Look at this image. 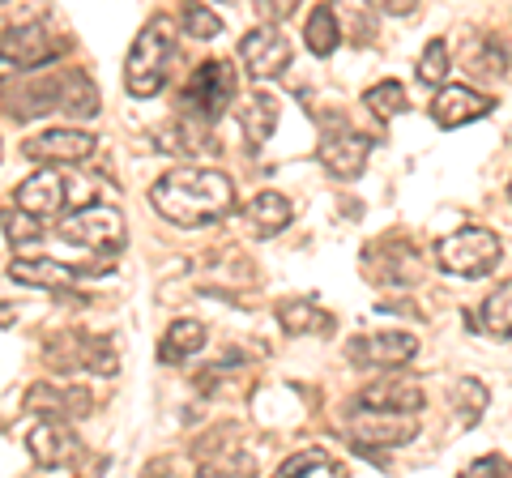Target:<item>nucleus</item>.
<instances>
[{
    "label": "nucleus",
    "instance_id": "nucleus-2",
    "mask_svg": "<svg viewBox=\"0 0 512 478\" xmlns=\"http://www.w3.org/2000/svg\"><path fill=\"white\" fill-rule=\"evenodd\" d=\"M175 39H171V22L158 18L137 35L133 52L124 60V86L133 99H154L167 86V65H171Z\"/></svg>",
    "mask_w": 512,
    "mask_h": 478
},
{
    "label": "nucleus",
    "instance_id": "nucleus-33",
    "mask_svg": "<svg viewBox=\"0 0 512 478\" xmlns=\"http://www.w3.org/2000/svg\"><path fill=\"white\" fill-rule=\"evenodd\" d=\"M461 478H512V461L500 453H487V457L470 461V466L461 470Z\"/></svg>",
    "mask_w": 512,
    "mask_h": 478
},
{
    "label": "nucleus",
    "instance_id": "nucleus-13",
    "mask_svg": "<svg viewBox=\"0 0 512 478\" xmlns=\"http://www.w3.org/2000/svg\"><path fill=\"white\" fill-rule=\"evenodd\" d=\"M423 402H427V393L419 380H410V376H384L359 393L363 410H389V414H414Z\"/></svg>",
    "mask_w": 512,
    "mask_h": 478
},
{
    "label": "nucleus",
    "instance_id": "nucleus-3",
    "mask_svg": "<svg viewBox=\"0 0 512 478\" xmlns=\"http://www.w3.org/2000/svg\"><path fill=\"white\" fill-rule=\"evenodd\" d=\"M500 257H504V248H500V239H495V231H487V227H461L436 244L440 269L444 274H457V278H487L491 269L500 265Z\"/></svg>",
    "mask_w": 512,
    "mask_h": 478
},
{
    "label": "nucleus",
    "instance_id": "nucleus-11",
    "mask_svg": "<svg viewBox=\"0 0 512 478\" xmlns=\"http://www.w3.org/2000/svg\"><path fill=\"white\" fill-rule=\"evenodd\" d=\"M64 205H69V184H64V175L56 167H43V171L30 175V180L18 184V210L35 214L39 222L56 218Z\"/></svg>",
    "mask_w": 512,
    "mask_h": 478
},
{
    "label": "nucleus",
    "instance_id": "nucleus-28",
    "mask_svg": "<svg viewBox=\"0 0 512 478\" xmlns=\"http://www.w3.org/2000/svg\"><path fill=\"white\" fill-rule=\"evenodd\" d=\"M444 77H448V43L444 39H431L423 60H419V82L444 90Z\"/></svg>",
    "mask_w": 512,
    "mask_h": 478
},
{
    "label": "nucleus",
    "instance_id": "nucleus-36",
    "mask_svg": "<svg viewBox=\"0 0 512 478\" xmlns=\"http://www.w3.org/2000/svg\"><path fill=\"white\" fill-rule=\"evenodd\" d=\"M508 197H512V180H508Z\"/></svg>",
    "mask_w": 512,
    "mask_h": 478
},
{
    "label": "nucleus",
    "instance_id": "nucleus-19",
    "mask_svg": "<svg viewBox=\"0 0 512 478\" xmlns=\"http://www.w3.org/2000/svg\"><path fill=\"white\" fill-rule=\"evenodd\" d=\"M205 346V325L201 321H188V316H180L167 333H163V346H158V359L163 363H184L188 355H197V350Z\"/></svg>",
    "mask_w": 512,
    "mask_h": 478
},
{
    "label": "nucleus",
    "instance_id": "nucleus-29",
    "mask_svg": "<svg viewBox=\"0 0 512 478\" xmlns=\"http://www.w3.org/2000/svg\"><path fill=\"white\" fill-rule=\"evenodd\" d=\"M0 227H5V235L13 239V244H35V239L43 235V222L35 214H26V210H5L0 214Z\"/></svg>",
    "mask_w": 512,
    "mask_h": 478
},
{
    "label": "nucleus",
    "instance_id": "nucleus-15",
    "mask_svg": "<svg viewBox=\"0 0 512 478\" xmlns=\"http://www.w3.org/2000/svg\"><path fill=\"white\" fill-rule=\"evenodd\" d=\"M26 449H30V457H35L43 470H60V466H69V461L77 457L82 444H77V436L64 423L47 419V423H35L26 432Z\"/></svg>",
    "mask_w": 512,
    "mask_h": 478
},
{
    "label": "nucleus",
    "instance_id": "nucleus-22",
    "mask_svg": "<svg viewBox=\"0 0 512 478\" xmlns=\"http://www.w3.org/2000/svg\"><path fill=\"white\" fill-rule=\"evenodd\" d=\"M77 368H86L94 376H111L120 368L116 338H86V333H77Z\"/></svg>",
    "mask_w": 512,
    "mask_h": 478
},
{
    "label": "nucleus",
    "instance_id": "nucleus-25",
    "mask_svg": "<svg viewBox=\"0 0 512 478\" xmlns=\"http://www.w3.org/2000/svg\"><path fill=\"white\" fill-rule=\"evenodd\" d=\"M256 474V453L248 449H218L214 457L201 461V478H252Z\"/></svg>",
    "mask_w": 512,
    "mask_h": 478
},
{
    "label": "nucleus",
    "instance_id": "nucleus-21",
    "mask_svg": "<svg viewBox=\"0 0 512 478\" xmlns=\"http://www.w3.org/2000/svg\"><path fill=\"white\" fill-rule=\"evenodd\" d=\"M248 222L256 235H278L286 222H291V201L282 193H256L248 205Z\"/></svg>",
    "mask_w": 512,
    "mask_h": 478
},
{
    "label": "nucleus",
    "instance_id": "nucleus-16",
    "mask_svg": "<svg viewBox=\"0 0 512 478\" xmlns=\"http://www.w3.org/2000/svg\"><path fill=\"white\" fill-rule=\"evenodd\" d=\"M22 406H26V414H52V423H64V419H82L90 410V393L39 380V385L22 397Z\"/></svg>",
    "mask_w": 512,
    "mask_h": 478
},
{
    "label": "nucleus",
    "instance_id": "nucleus-31",
    "mask_svg": "<svg viewBox=\"0 0 512 478\" xmlns=\"http://www.w3.org/2000/svg\"><path fill=\"white\" fill-rule=\"evenodd\" d=\"M184 26H188V39H214L218 30H222V18H218L210 5H188Z\"/></svg>",
    "mask_w": 512,
    "mask_h": 478
},
{
    "label": "nucleus",
    "instance_id": "nucleus-17",
    "mask_svg": "<svg viewBox=\"0 0 512 478\" xmlns=\"http://www.w3.org/2000/svg\"><path fill=\"white\" fill-rule=\"evenodd\" d=\"M9 278L22 286H43V291H64V286L82 282V269L52 261V257H18L9 265Z\"/></svg>",
    "mask_w": 512,
    "mask_h": 478
},
{
    "label": "nucleus",
    "instance_id": "nucleus-1",
    "mask_svg": "<svg viewBox=\"0 0 512 478\" xmlns=\"http://www.w3.org/2000/svg\"><path fill=\"white\" fill-rule=\"evenodd\" d=\"M150 205L175 227H210L235 210V184L214 167H175L150 188Z\"/></svg>",
    "mask_w": 512,
    "mask_h": 478
},
{
    "label": "nucleus",
    "instance_id": "nucleus-10",
    "mask_svg": "<svg viewBox=\"0 0 512 478\" xmlns=\"http://www.w3.org/2000/svg\"><path fill=\"white\" fill-rule=\"evenodd\" d=\"M26 158H35V163H86L94 154V137L82 133V129H47L39 137H30L22 146Z\"/></svg>",
    "mask_w": 512,
    "mask_h": 478
},
{
    "label": "nucleus",
    "instance_id": "nucleus-35",
    "mask_svg": "<svg viewBox=\"0 0 512 478\" xmlns=\"http://www.w3.org/2000/svg\"><path fill=\"white\" fill-rule=\"evenodd\" d=\"M384 13H414V0H384Z\"/></svg>",
    "mask_w": 512,
    "mask_h": 478
},
{
    "label": "nucleus",
    "instance_id": "nucleus-5",
    "mask_svg": "<svg viewBox=\"0 0 512 478\" xmlns=\"http://www.w3.org/2000/svg\"><path fill=\"white\" fill-rule=\"evenodd\" d=\"M56 231H60V239H69V244H82L94 252H120L128 239L124 214L111 210V205H82L77 214L60 218Z\"/></svg>",
    "mask_w": 512,
    "mask_h": 478
},
{
    "label": "nucleus",
    "instance_id": "nucleus-27",
    "mask_svg": "<svg viewBox=\"0 0 512 478\" xmlns=\"http://www.w3.org/2000/svg\"><path fill=\"white\" fill-rule=\"evenodd\" d=\"M363 107L372 111V116H380V120H393V116H402L406 111V90L397 82H376L372 90L363 94Z\"/></svg>",
    "mask_w": 512,
    "mask_h": 478
},
{
    "label": "nucleus",
    "instance_id": "nucleus-20",
    "mask_svg": "<svg viewBox=\"0 0 512 478\" xmlns=\"http://www.w3.org/2000/svg\"><path fill=\"white\" fill-rule=\"evenodd\" d=\"M278 321L286 333H329L333 316L316 308V299H286L278 304Z\"/></svg>",
    "mask_w": 512,
    "mask_h": 478
},
{
    "label": "nucleus",
    "instance_id": "nucleus-12",
    "mask_svg": "<svg viewBox=\"0 0 512 478\" xmlns=\"http://www.w3.org/2000/svg\"><path fill=\"white\" fill-rule=\"evenodd\" d=\"M367 154H372V137H363V133H333L325 137L316 146V158H320V167H325L333 180H355V175L363 171L367 163Z\"/></svg>",
    "mask_w": 512,
    "mask_h": 478
},
{
    "label": "nucleus",
    "instance_id": "nucleus-8",
    "mask_svg": "<svg viewBox=\"0 0 512 478\" xmlns=\"http://www.w3.org/2000/svg\"><path fill=\"white\" fill-rule=\"evenodd\" d=\"M350 440L363 449H402L419 436V419L414 414H389V410H363L350 419Z\"/></svg>",
    "mask_w": 512,
    "mask_h": 478
},
{
    "label": "nucleus",
    "instance_id": "nucleus-6",
    "mask_svg": "<svg viewBox=\"0 0 512 478\" xmlns=\"http://www.w3.org/2000/svg\"><path fill=\"white\" fill-rule=\"evenodd\" d=\"M56 52H60V43L52 39V30H47L43 22L9 26V30H5V39H0V77L43 69Z\"/></svg>",
    "mask_w": 512,
    "mask_h": 478
},
{
    "label": "nucleus",
    "instance_id": "nucleus-14",
    "mask_svg": "<svg viewBox=\"0 0 512 478\" xmlns=\"http://www.w3.org/2000/svg\"><path fill=\"white\" fill-rule=\"evenodd\" d=\"M487 111H491V99L470 86H444L436 99H431V120H436L440 129H461V124L483 120Z\"/></svg>",
    "mask_w": 512,
    "mask_h": 478
},
{
    "label": "nucleus",
    "instance_id": "nucleus-26",
    "mask_svg": "<svg viewBox=\"0 0 512 478\" xmlns=\"http://www.w3.org/2000/svg\"><path fill=\"white\" fill-rule=\"evenodd\" d=\"M483 325L495 338H512V282H500L483 299Z\"/></svg>",
    "mask_w": 512,
    "mask_h": 478
},
{
    "label": "nucleus",
    "instance_id": "nucleus-32",
    "mask_svg": "<svg viewBox=\"0 0 512 478\" xmlns=\"http://www.w3.org/2000/svg\"><path fill=\"white\" fill-rule=\"evenodd\" d=\"M329 466V457L325 453H316V449H308V453H295V457H286L282 466H278V474L274 478H303V474H312V470H325Z\"/></svg>",
    "mask_w": 512,
    "mask_h": 478
},
{
    "label": "nucleus",
    "instance_id": "nucleus-34",
    "mask_svg": "<svg viewBox=\"0 0 512 478\" xmlns=\"http://www.w3.org/2000/svg\"><path fill=\"white\" fill-rule=\"evenodd\" d=\"M9 325H18V308L0 299V329H9Z\"/></svg>",
    "mask_w": 512,
    "mask_h": 478
},
{
    "label": "nucleus",
    "instance_id": "nucleus-23",
    "mask_svg": "<svg viewBox=\"0 0 512 478\" xmlns=\"http://www.w3.org/2000/svg\"><path fill=\"white\" fill-rule=\"evenodd\" d=\"M303 39H308L312 56H333V52H338V39H342L338 13H333L329 5H316L312 18H308V30H303Z\"/></svg>",
    "mask_w": 512,
    "mask_h": 478
},
{
    "label": "nucleus",
    "instance_id": "nucleus-24",
    "mask_svg": "<svg viewBox=\"0 0 512 478\" xmlns=\"http://www.w3.org/2000/svg\"><path fill=\"white\" fill-rule=\"evenodd\" d=\"M487 402H491V393H487V385L478 376H461L453 385V410H457L461 427H474L478 419H483Z\"/></svg>",
    "mask_w": 512,
    "mask_h": 478
},
{
    "label": "nucleus",
    "instance_id": "nucleus-4",
    "mask_svg": "<svg viewBox=\"0 0 512 478\" xmlns=\"http://www.w3.org/2000/svg\"><path fill=\"white\" fill-rule=\"evenodd\" d=\"M231 99H235V69L227 60H205V65L188 77L180 107L188 120H214L231 107Z\"/></svg>",
    "mask_w": 512,
    "mask_h": 478
},
{
    "label": "nucleus",
    "instance_id": "nucleus-9",
    "mask_svg": "<svg viewBox=\"0 0 512 478\" xmlns=\"http://www.w3.org/2000/svg\"><path fill=\"white\" fill-rule=\"evenodd\" d=\"M355 363H363V368H402V363H410L414 355H419V338L414 333H402V329H389V333H367V338H355L346 350Z\"/></svg>",
    "mask_w": 512,
    "mask_h": 478
},
{
    "label": "nucleus",
    "instance_id": "nucleus-7",
    "mask_svg": "<svg viewBox=\"0 0 512 478\" xmlns=\"http://www.w3.org/2000/svg\"><path fill=\"white\" fill-rule=\"evenodd\" d=\"M239 56H244L252 82H274L291 69V39L278 26H256L239 39Z\"/></svg>",
    "mask_w": 512,
    "mask_h": 478
},
{
    "label": "nucleus",
    "instance_id": "nucleus-30",
    "mask_svg": "<svg viewBox=\"0 0 512 478\" xmlns=\"http://www.w3.org/2000/svg\"><path fill=\"white\" fill-rule=\"evenodd\" d=\"M470 69L478 77H487V82H495V77H504L508 73V56H504V47L495 43V39H483V56H474L470 60Z\"/></svg>",
    "mask_w": 512,
    "mask_h": 478
},
{
    "label": "nucleus",
    "instance_id": "nucleus-18",
    "mask_svg": "<svg viewBox=\"0 0 512 478\" xmlns=\"http://www.w3.org/2000/svg\"><path fill=\"white\" fill-rule=\"evenodd\" d=\"M235 120H239V129H244L248 146H265L278 129V99L265 90H252L248 99L235 107Z\"/></svg>",
    "mask_w": 512,
    "mask_h": 478
}]
</instances>
